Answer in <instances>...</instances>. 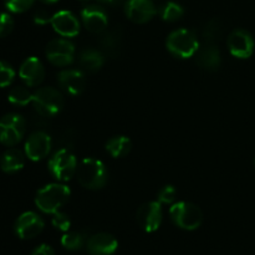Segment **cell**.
<instances>
[{"instance_id":"1","label":"cell","mask_w":255,"mask_h":255,"mask_svg":"<svg viewBox=\"0 0 255 255\" xmlns=\"http://www.w3.org/2000/svg\"><path fill=\"white\" fill-rule=\"evenodd\" d=\"M70 194H71V191L65 184H47L37 191L35 196V206L42 213L54 214L69 202Z\"/></svg>"},{"instance_id":"2","label":"cell","mask_w":255,"mask_h":255,"mask_svg":"<svg viewBox=\"0 0 255 255\" xmlns=\"http://www.w3.org/2000/svg\"><path fill=\"white\" fill-rule=\"evenodd\" d=\"M77 181L84 188L97 191L107 183L109 173L105 163L96 158H84L77 166Z\"/></svg>"},{"instance_id":"3","label":"cell","mask_w":255,"mask_h":255,"mask_svg":"<svg viewBox=\"0 0 255 255\" xmlns=\"http://www.w3.org/2000/svg\"><path fill=\"white\" fill-rule=\"evenodd\" d=\"M169 217L174 226L183 231H196L203 223L201 208L191 202H177L169 208Z\"/></svg>"},{"instance_id":"4","label":"cell","mask_w":255,"mask_h":255,"mask_svg":"<svg viewBox=\"0 0 255 255\" xmlns=\"http://www.w3.org/2000/svg\"><path fill=\"white\" fill-rule=\"evenodd\" d=\"M166 46L173 56L179 59H188L198 52L199 41L192 30L178 29L168 35Z\"/></svg>"},{"instance_id":"5","label":"cell","mask_w":255,"mask_h":255,"mask_svg":"<svg viewBox=\"0 0 255 255\" xmlns=\"http://www.w3.org/2000/svg\"><path fill=\"white\" fill-rule=\"evenodd\" d=\"M32 105L41 116L54 117L64 107V96L55 87H40L32 95Z\"/></svg>"},{"instance_id":"6","label":"cell","mask_w":255,"mask_h":255,"mask_svg":"<svg viewBox=\"0 0 255 255\" xmlns=\"http://www.w3.org/2000/svg\"><path fill=\"white\" fill-rule=\"evenodd\" d=\"M47 167L56 181L67 182L76 174L77 159L69 148H61L50 158Z\"/></svg>"},{"instance_id":"7","label":"cell","mask_w":255,"mask_h":255,"mask_svg":"<svg viewBox=\"0 0 255 255\" xmlns=\"http://www.w3.org/2000/svg\"><path fill=\"white\" fill-rule=\"evenodd\" d=\"M26 131V121L21 115L6 114L0 119V143L14 147L19 143Z\"/></svg>"},{"instance_id":"8","label":"cell","mask_w":255,"mask_h":255,"mask_svg":"<svg viewBox=\"0 0 255 255\" xmlns=\"http://www.w3.org/2000/svg\"><path fill=\"white\" fill-rule=\"evenodd\" d=\"M45 54L55 66H69L75 59V45L67 39H54L47 44Z\"/></svg>"},{"instance_id":"9","label":"cell","mask_w":255,"mask_h":255,"mask_svg":"<svg viewBox=\"0 0 255 255\" xmlns=\"http://www.w3.org/2000/svg\"><path fill=\"white\" fill-rule=\"evenodd\" d=\"M52 141L51 137L44 131H36L34 133L30 134L27 137L26 142H25V156L30 159V161L39 162L44 159L45 157L49 156L50 151H51Z\"/></svg>"},{"instance_id":"10","label":"cell","mask_w":255,"mask_h":255,"mask_svg":"<svg viewBox=\"0 0 255 255\" xmlns=\"http://www.w3.org/2000/svg\"><path fill=\"white\" fill-rule=\"evenodd\" d=\"M163 219L162 204L157 202L143 203L137 211V221L141 228L147 233H153L161 227Z\"/></svg>"},{"instance_id":"11","label":"cell","mask_w":255,"mask_h":255,"mask_svg":"<svg viewBox=\"0 0 255 255\" xmlns=\"http://www.w3.org/2000/svg\"><path fill=\"white\" fill-rule=\"evenodd\" d=\"M45 223L35 212H25L15 221L14 231L20 239H32L44 231Z\"/></svg>"},{"instance_id":"12","label":"cell","mask_w":255,"mask_h":255,"mask_svg":"<svg viewBox=\"0 0 255 255\" xmlns=\"http://www.w3.org/2000/svg\"><path fill=\"white\" fill-rule=\"evenodd\" d=\"M228 49L237 59H249L254 52L255 42L253 36L243 29H237L229 34Z\"/></svg>"},{"instance_id":"13","label":"cell","mask_w":255,"mask_h":255,"mask_svg":"<svg viewBox=\"0 0 255 255\" xmlns=\"http://www.w3.org/2000/svg\"><path fill=\"white\" fill-rule=\"evenodd\" d=\"M125 12L134 24H146L156 16L157 9L152 0H127Z\"/></svg>"},{"instance_id":"14","label":"cell","mask_w":255,"mask_h":255,"mask_svg":"<svg viewBox=\"0 0 255 255\" xmlns=\"http://www.w3.org/2000/svg\"><path fill=\"white\" fill-rule=\"evenodd\" d=\"M81 20L87 31L92 34H101L107 29L109 17L106 11L100 5H87L81 10Z\"/></svg>"},{"instance_id":"15","label":"cell","mask_w":255,"mask_h":255,"mask_svg":"<svg viewBox=\"0 0 255 255\" xmlns=\"http://www.w3.org/2000/svg\"><path fill=\"white\" fill-rule=\"evenodd\" d=\"M19 76L26 86H39L45 79V67L41 60L36 56H30L24 60V62L20 65Z\"/></svg>"},{"instance_id":"16","label":"cell","mask_w":255,"mask_h":255,"mask_svg":"<svg viewBox=\"0 0 255 255\" xmlns=\"http://www.w3.org/2000/svg\"><path fill=\"white\" fill-rule=\"evenodd\" d=\"M50 24L55 31L64 37H74L80 32V21L69 10H60L52 15Z\"/></svg>"},{"instance_id":"17","label":"cell","mask_w":255,"mask_h":255,"mask_svg":"<svg viewBox=\"0 0 255 255\" xmlns=\"http://www.w3.org/2000/svg\"><path fill=\"white\" fill-rule=\"evenodd\" d=\"M57 82L64 91L71 96L82 94L86 86V77L84 72L76 69L62 70L57 74Z\"/></svg>"},{"instance_id":"18","label":"cell","mask_w":255,"mask_h":255,"mask_svg":"<svg viewBox=\"0 0 255 255\" xmlns=\"http://www.w3.org/2000/svg\"><path fill=\"white\" fill-rule=\"evenodd\" d=\"M119 242L112 234L96 233L86 242V249L90 255H112L117 251Z\"/></svg>"},{"instance_id":"19","label":"cell","mask_w":255,"mask_h":255,"mask_svg":"<svg viewBox=\"0 0 255 255\" xmlns=\"http://www.w3.org/2000/svg\"><path fill=\"white\" fill-rule=\"evenodd\" d=\"M196 61L201 69L207 71H217L221 67V51L214 44H208L197 52Z\"/></svg>"},{"instance_id":"20","label":"cell","mask_w":255,"mask_h":255,"mask_svg":"<svg viewBox=\"0 0 255 255\" xmlns=\"http://www.w3.org/2000/svg\"><path fill=\"white\" fill-rule=\"evenodd\" d=\"M25 157L20 149L10 148L5 152L0 159V168L7 174H14L21 171L25 166Z\"/></svg>"},{"instance_id":"21","label":"cell","mask_w":255,"mask_h":255,"mask_svg":"<svg viewBox=\"0 0 255 255\" xmlns=\"http://www.w3.org/2000/svg\"><path fill=\"white\" fill-rule=\"evenodd\" d=\"M100 45H101L102 52L107 56L117 57L121 52L122 47V32L120 29H114L106 31L100 39Z\"/></svg>"},{"instance_id":"22","label":"cell","mask_w":255,"mask_h":255,"mask_svg":"<svg viewBox=\"0 0 255 255\" xmlns=\"http://www.w3.org/2000/svg\"><path fill=\"white\" fill-rule=\"evenodd\" d=\"M80 66L89 72H96L104 66L105 55L104 52L96 49H85L80 52L79 56Z\"/></svg>"},{"instance_id":"23","label":"cell","mask_w":255,"mask_h":255,"mask_svg":"<svg viewBox=\"0 0 255 255\" xmlns=\"http://www.w3.org/2000/svg\"><path fill=\"white\" fill-rule=\"evenodd\" d=\"M132 142L126 136H115L106 143V151L114 158H122L131 152Z\"/></svg>"},{"instance_id":"24","label":"cell","mask_w":255,"mask_h":255,"mask_svg":"<svg viewBox=\"0 0 255 255\" xmlns=\"http://www.w3.org/2000/svg\"><path fill=\"white\" fill-rule=\"evenodd\" d=\"M32 92L27 87L24 86H15L10 90L7 95V100L11 105L19 107H24L32 102Z\"/></svg>"},{"instance_id":"25","label":"cell","mask_w":255,"mask_h":255,"mask_svg":"<svg viewBox=\"0 0 255 255\" xmlns=\"http://www.w3.org/2000/svg\"><path fill=\"white\" fill-rule=\"evenodd\" d=\"M184 15L183 7L174 1H168L162 6L161 17L167 22H174L182 19Z\"/></svg>"},{"instance_id":"26","label":"cell","mask_w":255,"mask_h":255,"mask_svg":"<svg viewBox=\"0 0 255 255\" xmlns=\"http://www.w3.org/2000/svg\"><path fill=\"white\" fill-rule=\"evenodd\" d=\"M222 34H223V25L218 19L209 20L203 29V39L208 44H213L214 41L219 40Z\"/></svg>"},{"instance_id":"27","label":"cell","mask_w":255,"mask_h":255,"mask_svg":"<svg viewBox=\"0 0 255 255\" xmlns=\"http://www.w3.org/2000/svg\"><path fill=\"white\" fill-rule=\"evenodd\" d=\"M85 244V238L79 232H66L61 237V246L67 251H79Z\"/></svg>"},{"instance_id":"28","label":"cell","mask_w":255,"mask_h":255,"mask_svg":"<svg viewBox=\"0 0 255 255\" xmlns=\"http://www.w3.org/2000/svg\"><path fill=\"white\" fill-rule=\"evenodd\" d=\"M15 79V70L7 61L0 60V87H7Z\"/></svg>"},{"instance_id":"29","label":"cell","mask_w":255,"mask_h":255,"mask_svg":"<svg viewBox=\"0 0 255 255\" xmlns=\"http://www.w3.org/2000/svg\"><path fill=\"white\" fill-rule=\"evenodd\" d=\"M34 2L35 0H4L5 7L15 14L27 11L34 5Z\"/></svg>"},{"instance_id":"30","label":"cell","mask_w":255,"mask_h":255,"mask_svg":"<svg viewBox=\"0 0 255 255\" xmlns=\"http://www.w3.org/2000/svg\"><path fill=\"white\" fill-rule=\"evenodd\" d=\"M177 198V189L173 186L168 184L164 186L163 188L159 189L157 193V201L161 204H173V202Z\"/></svg>"},{"instance_id":"31","label":"cell","mask_w":255,"mask_h":255,"mask_svg":"<svg viewBox=\"0 0 255 255\" xmlns=\"http://www.w3.org/2000/svg\"><path fill=\"white\" fill-rule=\"evenodd\" d=\"M52 226L57 229V231L61 232H69L70 227H71V221H70V217L67 216L66 213H62V212H56L54 213V217H52L51 221Z\"/></svg>"},{"instance_id":"32","label":"cell","mask_w":255,"mask_h":255,"mask_svg":"<svg viewBox=\"0 0 255 255\" xmlns=\"http://www.w3.org/2000/svg\"><path fill=\"white\" fill-rule=\"evenodd\" d=\"M14 30V19L7 12H0V39L6 37Z\"/></svg>"},{"instance_id":"33","label":"cell","mask_w":255,"mask_h":255,"mask_svg":"<svg viewBox=\"0 0 255 255\" xmlns=\"http://www.w3.org/2000/svg\"><path fill=\"white\" fill-rule=\"evenodd\" d=\"M52 15L46 10H37L34 15V21L37 25H46L51 22Z\"/></svg>"},{"instance_id":"34","label":"cell","mask_w":255,"mask_h":255,"mask_svg":"<svg viewBox=\"0 0 255 255\" xmlns=\"http://www.w3.org/2000/svg\"><path fill=\"white\" fill-rule=\"evenodd\" d=\"M31 255H55V251L47 244H41L32 251Z\"/></svg>"},{"instance_id":"35","label":"cell","mask_w":255,"mask_h":255,"mask_svg":"<svg viewBox=\"0 0 255 255\" xmlns=\"http://www.w3.org/2000/svg\"><path fill=\"white\" fill-rule=\"evenodd\" d=\"M99 1L105 5H110V6H119V5H122L124 2L126 4L127 0H99Z\"/></svg>"},{"instance_id":"36","label":"cell","mask_w":255,"mask_h":255,"mask_svg":"<svg viewBox=\"0 0 255 255\" xmlns=\"http://www.w3.org/2000/svg\"><path fill=\"white\" fill-rule=\"evenodd\" d=\"M41 2H44V4H55V2H57L59 0H40Z\"/></svg>"},{"instance_id":"37","label":"cell","mask_w":255,"mask_h":255,"mask_svg":"<svg viewBox=\"0 0 255 255\" xmlns=\"http://www.w3.org/2000/svg\"><path fill=\"white\" fill-rule=\"evenodd\" d=\"M80 1H90V0H80Z\"/></svg>"},{"instance_id":"38","label":"cell","mask_w":255,"mask_h":255,"mask_svg":"<svg viewBox=\"0 0 255 255\" xmlns=\"http://www.w3.org/2000/svg\"><path fill=\"white\" fill-rule=\"evenodd\" d=\"M254 167H255V159H254Z\"/></svg>"},{"instance_id":"39","label":"cell","mask_w":255,"mask_h":255,"mask_svg":"<svg viewBox=\"0 0 255 255\" xmlns=\"http://www.w3.org/2000/svg\"><path fill=\"white\" fill-rule=\"evenodd\" d=\"M0 159H1V157H0Z\"/></svg>"}]
</instances>
